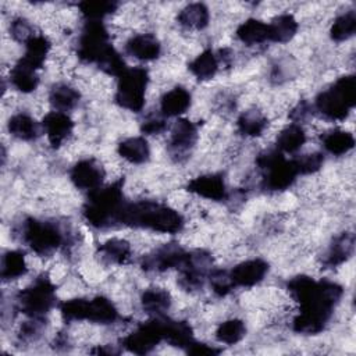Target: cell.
I'll list each match as a JSON object with an SVG mask.
<instances>
[{
    "instance_id": "e0dca14e",
    "label": "cell",
    "mask_w": 356,
    "mask_h": 356,
    "mask_svg": "<svg viewBox=\"0 0 356 356\" xmlns=\"http://www.w3.org/2000/svg\"><path fill=\"white\" fill-rule=\"evenodd\" d=\"M42 127L49 143L53 147H58L71 136L74 131V121L67 113L53 110L43 117Z\"/></svg>"
},
{
    "instance_id": "4fadbf2b",
    "label": "cell",
    "mask_w": 356,
    "mask_h": 356,
    "mask_svg": "<svg viewBox=\"0 0 356 356\" xmlns=\"http://www.w3.org/2000/svg\"><path fill=\"white\" fill-rule=\"evenodd\" d=\"M185 256H186V252L178 243L171 242L143 256L140 266L145 271H149V273H163L172 267L178 268L182 264Z\"/></svg>"
},
{
    "instance_id": "ba28073f",
    "label": "cell",
    "mask_w": 356,
    "mask_h": 356,
    "mask_svg": "<svg viewBox=\"0 0 356 356\" xmlns=\"http://www.w3.org/2000/svg\"><path fill=\"white\" fill-rule=\"evenodd\" d=\"M149 85V74L143 67L127 68L118 76L115 90V103L132 113H139L145 106L146 88Z\"/></svg>"
},
{
    "instance_id": "b9f144b4",
    "label": "cell",
    "mask_w": 356,
    "mask_h": 356,
    "mask_svg": "<svg viewBox=\"0 0 356 356\" xmlns=\"http://www.w3.org/2000/svg\"><path fill=\"white\" fill-rule=\"evenodd\" d=\"M10 35L13 36L14 40L25 44L35 33L29 21L26 18L18 17V18H14L10 24Z\"/></svg>"
},
{
    "instance_id": "44dd1931",
    "label": "cell",
    "mask_w": 356,
    "mask_h": 356,
    "mask_svg": "<svg viewBox=\"0 0 356 356\" xmlns=\"http://www.w3.org/2000/svg\"><path fill=\"white\" fill-rule=\"evenodd\" d=\"M191 100V93L185 88L175 86L165 92L160 99L161 114L164 117H178L189 108Z\"/></svg>"
},
{
    "instance_id": "836d02e7",
    "label": "cell",
    "mask_w": 356,
    "mask_h": 356,
    "mask_svg": "<svg viewBox=\"0 0 356 356\" xmlns=\"http://www.w3.org/2000/svg\"><path fill=\"white\" fill-rule=\"evenodd\" d=\"M7 128L14 138L21 140H33L39 135V127L36 121L25 113H18L10 117Z\"/></svg>"
},
{
    "instance_id": "ab89813d",
    "label": "cell",
    "mask_w": 356,
    "mask_h": 356,
    "mask_svg": "<svg viewBox=\"0 0 356 356\" xmlns=\"http://www.w3.org/2000/svg\"><path fill=\"white\" fill-rule=\"evenodd\" d=\"M298 174H314L317 172L323 164H324V156L318 152H312V153H306L302 156H298L296 159L292 160Z\"/></svg>"
},
{
    "instance_id": "d4e9b609",
    "label": "cell",
    "mask_w": 356,
    "mask_h": 356,
    "mask_svg": "<svg viewBox=\"0 0 356 356\" xmlns=\"http://www.w3.org/2000/svg\"><path fill=\"white\" fill-rule=\"evenodd\" d=\"M236 38L248 46L270 42L268 24L256 18H249L236 28Z\"/></svg>"
},
{
    "instance_id": "d6a6232c",
    "label": "cell",
    "mask_w": 356,
    "mask_h": 356,
    "mask_svg": "<svg viewBox=\"0 0 356 356\" xmlns=\"http://www.w3.org/2000/svg\"><path fill=\"white\" fill-rule=\"evenodd\" d=\"M267 125H268L267 117L256 108H250V110L243 111L238 117V121H236L238 131L242 135L249 136V138L260 136L266 131Z\"/></svg>"
},
{
    "instance_id": "7bdbcfd3",
    "label": "cell",
    "mask_w": 356,
    "mask_h": 356,
    "mask_svg": "<svg viewBox=\"0 0 356 356\" xmlns=\"http://www.w3.org/2000/svg\"><path fill=\"white\" fill-rule=\"evenodd\" d=\"M167 128L165 120L157 115H150L140 124V129L146 135H159Z\"/></svg>"
},
{
    "instance_id": "9a60e30c",
    "label": "cell",
    "mask_w": 356,
    "mask_h": 356,
    "mask_svg": "<svg viewBox=\"0 0 356 356\" xmlns=\"http://www.w3.org/2000/svg\"><path fill=\"white\" fill-rule=\"evenodd\" d=\"M197 142V127L188 118H178L174 124L170 139L168 150L171 156L179 159L193 149Z\"/></svg>"
},
{
    "instance_id": "6da1fadb",
    "label": "cell",
    "mask_w": 356,
    "mask_h": 356,
    "mask_svg": "<svg viewBox=\"0 0 356 356\" xmlns=\"http://www.w3.org/2000/svg\"><path fill=\"white\" fill-rule=\"evenodd\" d=\"M288 291L300 306L292 321V328L305 335H314L325 328L343 295V288L338 282L331 280L316 281L309 275H298L289 280Z\"/></svg>"
},
{
    "instance_id": "2e32d148",
    "label": "cell",
    "mask_w": 356,
    "mask_h": 356,
    "mask_svg": "<svg viewBox=\"0 0 356 356\" xmlns=\"http://www.w3.org/2000/svg\"><path fill=\"white\" fill-rule=\"evenodd\" d=\"M229 273L234 286L250 288L264 280L268 273V263L263 259H249L238 263Z\"/></svg>"
},
{
    "instance_id": "4dcf8cb0",
    "label": "cell",
    "mask_w": 356,
    "mask_h": 356,
    "mask_svg": "<svg viewBox=\"0 0 356 356\" xmlns=\"http://www.w3.org/2000/svg\"><path fill=\"white\" fill-rule=\"evenodd\" d=\"M298 21L292 14H281L277 15L268 24V36L270 42L274 43H286L289 42L298 32Z\"/></svg>"
},
{
    "instance_id": "f546056e",
    "label": "cell",
    "mask_w": 356,
    "mask_h": 356,
    "mask_svg": "<svg viewBox=\"0 0 356 356\" xmlns=\"http://www.w3.org/2000/svg\"><path fill=\"white\" fill-rule=\"evenodd\" d=\"M79 92L68 83H56L49 93V102L56 111L67 113L79 103Z\"/></svg>"
},
{
    "instance_id": "8fae6325",
    "label": "cell",
    "mask_w": 356,
    "mask_h": 356,
    "mask_svg": "<svg viewBox=\"0 0 356 356\" xmlns=\"http://www.w3.org/2000/svg\"><path fill=\"white\" fill-rule=\"evenodd\" d=\"M164 317L165 316H154L149 321L139 324L121 339V345L132 353H149L164 341Z\"/></svg>"
},
{
    "instance_id": "9c48e42d",
    "label": "cell",
    "mask_w": 356,
    "mask_h": 356,
    "mask_svg": "<svg viewBox=\"0 0 356 356\" xmlns=\"http://www.w3.org/2000/svg\"><path fill=\"white\" fill-rule=\"evenodd\" d=\"M17 303L28 317L43 318L56 305V285L44 275L38 277L17 295Z\"/></svg>"
},
{
    "instance_id": "1f68e13d",
    "label": "cell",
    "mask_w": 356,
    "mask_h": 356,
    "mask_svg": "<svg viewBox=\"0 0 356 356\" xmlns=\"http://www.w3.org/2000/svg\"><path fill=\"white\" fill-rule=\"evenodd\" d=\"M321 143L328 153L334 156H342L353 149L355 136L352 132L345 129H332L323 135Z\"/></svg>"
},
{
    "instance_id": "83f0119b",
    "label": "cell",
    "mask_w": 356,
    "mask_h": 356,
    "mask_svg": "<svg viewBox=\"0 0 356 356\" xmlns=\"http://www.w3.org/2000/svg\"><path fill=\"white\" fill-rule=\"evenodd\" d=\"M306 142V131L300 124H289L277 135V150L284 153L298 152Z\"/></svg>"
},
{
    "instance_id": "d590c367",
    "label": "cell",
    "mask_w": 356,
    "mask_h": 356,
    "mask_svg": "<svg viewBox=\"0 0 356 356\" xmlns=\"http://www.w3.org/2000/svg\"><path fill=\"white\" fill-rule=\"evenodd\" d=\"M28 270L25 254L21 250H8L1 259V278L13 281L25 275Z\"/></svg>"
},
{
    "instance_id": "30bf717a",
    "label": "cell",
    "mask_w": 356,
    "mask_h": 356,
    "mask_svg": "<svg viewBox=\"0 0 356 356\" xmlns=\"http://www.w3.org/2000/svg\"><path fill=\"white\" fill-rule=\"evenodd\" d=\"M21 238L38 254H49L65 241L61 228L56 222L38 218H26L22 222Z\"/></svg>"
},
{
    "instance_id": "cb8c5ba5",
    "label": "cell",
    "mask_w": 356,
    "mask_h": 356,
    "mask_svg": "<svg viewBox=\"0 0 356 356\" xmlns=\"http://www.w3.org/2000/svg\"><path fill=\"white\" fill-rule=\"evenodd\" d=\"M210 13L203 3H191L178 13V22L186 29L202 31L209 25Z\"/></svg>"
},
{
    "instance_id": "ac0fdd59",
    "label": "cell",
    "mask_w": 356,
    "mask_h": 356,
    "mask_svg": "<svg viewBox=\"0 0 356 356\" xmlns=\"http://www.w3.org/2000/svg\"><path fill=\"white\" fill-rule=\"evenodd\" d=\"M186 189L200 197L220 202L227 197V186L220 174H204L191 179Z\"/></svg>"
},
{
    "instance_id": "e575fe53",
    "label": "cell",
    "mask_w": 356,
    "mask_h": 356,
    "mask_svg": "<svg viewBox=\"0 0 356 356\" xmlns=\"http://www.w3.org/2000/svg\"><path fill=\"white\" fill-rule=\"evenodd\" d=\"M99 252L104 260L113 264H124L129 260L132 249L131 243L125 239L111 238L99 246Z\"/></svg>"
},
{
    "instance_id": "3957f363",
    "label": "cell",
    "mask_w": 356,
    "mask_h": 356,
    "mask_svg": "<svg viewBox=\"0 0 356 356\" xmlns=\"http://www.w3.org/2000/svg\"><path fill=\"white\" fill-rule=\"evenodd\" d=\"M78 57L95 63L108 75L120 76L127 65L110 42V33L102 21H86L78 39Z\"/></svg>"
},
{
    "instance_id": "f35d334b",
    "label": "cell",
    "mask_w": 356,
    "mask_h": 356,
    "mask_svg": "<svg viewBox=\"0 0 356 356\" xmlns=\"http://www.w3.org/2000/svg\"><path fill=\"white\" fill-rule=\"evenodd\" d=\"M78 7L86 21H102L104 17L113 14L118 4L115 1H82Z\"/></svg>"
},
{
    "instance_id": "74e56055",
    "label": "cell",
    "mask_w": 356,
    "mask_h": 356,
    "mask_svg": "<svg viewBox=\"0 0 356 356\" xmlns=\"http://www.w3.org/2000/svg\"><path fill=\"white\" fill-rule=\"evenodd\" d=\"M355 31H356V14L353 10H350L338 15L334 19L330 28V36L335 42H343L352 38L355 35Z\"/></svg>"
},
{
    "instance_id": "7a4b0ae2",
    "label": "cell",
    "mask_w": 356,
    "mask_h": 356,
    "mask_svg": "<svg viewBox=\"0 0 356 356\" xmlns=\"http://www.w3.org/2000/svg\"><path fill=\"white\" fill-rule=\"evenodd\" d=\"M117 222L160 234H177L184 227L182 216L172 207L152 202H124Z\"/></svg>"
},
{
    "instance_id": "ee69618b",
    "label": "cell",
    "mask_w": 356,
    "mask_h": 356,
    "mask_svg": "<svg viewBox=\"0 0 356 356\" xmlns=\"http://www.w3.org/2000/svg\"><path fill=\"white\" fill-rule=\"evenodd\" d=\"M186 353L189 355H217L221 350L213 345H207L204 342H197V341H192L188 348L185 349Z\"/></svg>"
},
{
    "instance_id": "5b68a950",
    "label": "cell",
    "mask_w": 356,
    "mask_h": 356,
    "mask_svg": "<svg viewBox=\"0 0 356 356\" xmlns=\"http://www.w3.org/2000/svg\"><path fill=\"white\" fill-rule=\"evenodd\" d=\"M356 103V82L353 75L338 78L314 100L316 110L330 121L345 120Z\"/></svg>"
},
{
    "instance_id": "484cf974",
    "label": "cell",
    "mask_w": 356,
    "mask_h": 356,
    "mask_svg": "<svg viewBox=\"0 0 356 356\" xmlns=\"http://www.w3.org/2000/svg\"><path fill=\"white\" fill-rule=\"evenodd\" d=\"M171 302L172 299L170 292L159 286L147 288L140 298L143 310L153 316H164V313L171 307Z\"/></svg>"
},
{
    "instance_id": "8d00e7d4",
    "label": "cell",
    "mask_w": 356,
    "mask_h": 356,
    "mask_svg": "<svg viewBox=\"0 0 356 356\" xmlns=\"http://www.w3.org/2000/svg\"><path fill=\"white\" fill-rule=\"evenodd\" d=\"M246 334V325L241 318H229L218 324L216 330V339L225 345H235Z\"/></svg>"
},
{
    "instance_id": "5bb4252c",
    "label": "cell",
    "mask_w": 356,
    "mask_h": 356,
    "mask_svg": "<svg viewBox=\"0 0 356 356\" xmlns=\"http://www.w3.org/2000/svg\"><path fill=\"white\" fill-rule=\"evenodd\" d=\"M104 168L95 159H83L75 163L70 171L71 182L82 191L92 192L103 186Z\"/></svg>"
},
{
    "instance_id": "4316f807",
    "label": "cell",
    "mask_w": 356,
    "mask_h": 356,
    "mask_svg": "<svg viewBox=\"0 0 356 356\" xmlns=\"http://www.w3.org/2000/svg\"><path fill=\"white\" fill-rule=\"evenodd\" d=\"M10 82L17 90L22 93H31L39 85L38 70L18 60L17 64L10 71Z\"/></svg>"
},
{
    "instance_id": "8992f818",
    "label": "cell",
    "mask_w": 356,
    "mask_h": 356,
    "mask_svg": "<svg viewBox=\"0 0 356 356\" xmlns=\"http://www.w3.org/2000/svg\"><path fill=\"white\" fill-rule=\"evenodd\" d=\"M60 313L65 321L86 320L97 324H113L120 317L115 305L104 296L64 300L60 305Z\"/></svg>"
},
{
    "instance_id": "d6986e66",
    "label": "cell",
    "mask_w": 356,
    "mask_h": 356,
    "mask_svg": "<svg viewBox=\"0 0 356 356\" xmlns=\"http://www.w3.org/2000/svg\"><path fill=\"white\" fill-rule=\"evenodd\" d=\"M125 51L139 61H152L160 56L161 43L153 33H138L127 40Z\"/></svg>"
},
{
    "instance_id": "52a82bcc",
    "label": "cell",
    "mask_w": 356,
    "mask_h": 356,
    "mask_svg": "<svg viewBox=\"0 0 356 356\" xmlns=\"http://www.w3.org/2000/svg\"><path fill=\"white\" fill-rule=\"evenodd\" d=\"M256 164L264 172L261 186L266 191L278 192L288 189L299 175L293 161L286 160L278 150L261 152L256 159Z\"/></svg>"
},
{
    "instance_id": "f1b7e54d",
    "label": "cell",
    "mask_w": 356,
    "mask_h": 356,
    "mask_svg": "<svg viewBox=\"0 0 356 356\" xmlns=\"http://www.w3.org/2000/svg\"><path fill=\"white\" fill-rule=\"evenodd\" d=\"M220 58L218 54H216L213 50L207 49L202 51L199 56H196L189 63V71L200 81H209L214 78L220 68Z\"/></svg>"
},
{
    "instance_id": "7402d4cb",
    "label": "cell",
    "mask_w": 356,
    "mask_h": 356,
    "mask_svg": "<svg viewBox=\"0 0 356 356\" xmlns=\"http://www.w3.org/2000/svg\"><path fill=\"white\" fill-rule=\"evenodd\" d=\"M118 154L131 164H142L150 157V146L143 136H129L118 143Z\"/></svg>"
},
{
    "instance_id": "ffe728a7",
    "label": "cell",
    "mask_w": 356,
    "mask_h": 356,
    "mask_svg": "<svg viewBox=\"0 0 356 356\" xmlns=\"http://www.w3.org/2000/svg\"><path fill=\"white\" fill-rule=\"evenodd\" d=\"M355 249V236L350 232H343L339 236H337L332 243L330 245L323 264L325 267H338L343 264L352 254Z\"/></svg>"
},
{
    "instance_id": "277c9868",
    "label": "cell",
    "mask_w": 356,
    "mask_h": 356,
    "mask_svg": "<svg viewBox=\"0 0 356 356\" xmlns=\"http://www.w3.org/2000/svg\"><path fill=\"white\" fill-rule=\"evenodd\" d=\"M122 204V185L118 181L89 192V196L82 209V216L92 227L106 228L117 222V217Z\"/></svg>"
},
{
    "instance_id": "603a6c76",
    "label": "cell",
    "mask_w": 356,
    "mask_h": 356,
    "mask_svg": "<svg viewBox=\"0 0 356 356\" xmlns=\"http://www.w3.org/2000/svg\"><path fill=\"white\" fill-rule=\"evenodd\" d=\"M50 47H51V43L44 35L35 33L25 43V53L19 60L35 70H40L50 51Z\"/></svg>"
},
{
    "instance_id": "60d3db41",
    "label": "cell",
    "mask_w": 356,
    "mask_h": 356,
    "mask_svg": "<svg viewBox=\"0 0 356 356\" xmlns=\"http://www.w3.org/2000/svg\"><path fill=\"white\" fill-rule=\"evenodd\" d=\"M209 281L213 292L217 296H225L235 288L231 281L229 273L225 270H211L209 273Z\"/></svg>"
},
{
    "instance_id": "7c38bea8",
    "label": "cell",
    "mask_w": 356,
    "mask_h": 356,
    "mask_svg": "<svg viewBox=\"0 0 356 356\" xmlns=\"http://www.w3.org/2000/svg\"><path fill=\"white\" fill-rule=\"evenodd\" d=\"M213 257L203 249L186 252V256L179 268V285L184 289L193 291L203 285L204 278L211 271Z\"/></svg>"
}]
</instances>
